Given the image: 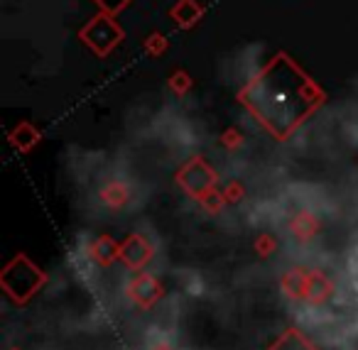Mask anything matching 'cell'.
Instances as JSON below:
<instances>
[{"mask_svg": "<svg viewBox=\"0 0 358 350\" xmlns=\"http://www.w3.org/2000/svg\"><path fill=\"white\" fill-rule=\"evenodd\" d=\"M125 296H128L135 306H140V309H148V306H152L155 301L162 296V286H159V282L155 279L152 275L140 272V275L128 279V284H125Z\"/></svg>", "mask_w": 358, "mask_h": 350, "instance_id": "1", "label": "cell"}, {"mask_svg": "<svg viewBox=\"0 0 358 350\" xmlns=\"http://www.w3.org/2000/svg\"><path fill=\"white\" fill-rule=\"evenodd\" d=\"M334 296V284L329 282L327 275L317 270L307 272V289H304V301L312 306H322L327 304L329 299Z\"/></svg>", "mask_w": 358, "mask_h": 350, "instance_id": "2", "label": "cell"}, {"mask_svg": "<svg viewBox=\"0 0 358 350\" xmlns=\"http://www.w3.org/2000/svg\"><path fill=\"white\" fill-rule=\"evenodd\" d=\"M282 294L287 299L294 301H304V289H307V270H289L282 275Z\"/></svg>", "mask_w": 358, "mask_h": 350, "instance_id": "3", "label": "cell"}, {"mask_svg": "<svg viewBox=\"0 0 358 350\" xmlns=\"http://www.w3.org/2000/svg\"><path fill=\"white\" fill-rule=\"evenodd\" d=\"M270 350H317V348H314V343H309L299 330H285V333L275 340V345Z\"/></svg>", "mask_w": 358, "mask_h": 350, "instance_id": "4", "label": "cell"}, {"mask_svg": "<svg viewBox=\"0 0 358 350\" xmlns=\"http://www.w3.org/2000/svg\"><path fill=\"white\" fill-rule=\"evenodd\" d=\"M101 198H103V203H108V206L120 208V206H125V201H128V189H125L123 182H113V184H108V187L101 189Z\"/></svg>", "mask_w": 358, "mask_h": 350, "instance_id": "5", "label": "cell"}, {"mask_svg": "<svg viewBox=\"0 0 358 350\" xmlns=\"http://www.w3.org/2000/svg\"><path fill=\"white\" fill-rule=\"evenodd\" d=\"M91 255H94L96 262H101V265H106V262H110L115 255H118V250H115V245L108 240V238H103V240H99L94 245V250H91Z\"/></svg>", "mask_w": 358, "mask_h": 350, "instance_id": "6", "label": "cell"}, {"mask_svg": "<svg viewBox=\"0 0 358 350\" xmlns=\"http://www.w3.org/2000/svg\"><path fill=\"white\" fill-rule=\"evenodd\" d=\"M292 231L297 233V238H312L314 231H317V221L309 213H299L292 223Z\"/></svg>", "mask_w": 358, "mask_h": 350, "instance_id": "7", "label": "cell"}, {"mask_svg": "<svg viewBox=\"0 0 358 350\" xmlns=\"http://www.w3.org/2000/svg\"><path fill=\"white\" fill-rule=\"evenodd\" d=\"M150 350H174V345L172 343H169V340H157V343H152V345H150Z\"/></svg>", "mask_w": 358, "mask_h": 350, "instance_id": "8", "label": "cell"}]
</instances>
